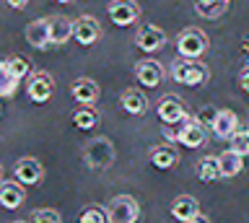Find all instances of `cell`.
<instances>
[{"instance_id":"277c9868","label":"cell","mask_w":249,"mask_h":223,"mask_svg":"<svg viewBox=\"0 0 249 223\" xmlns=\"http://www.w3.org/2000/svg\"><path fill=\"white\" fill-rule=\"evenodd\" d=\"M107 215H109V223H132L140 215V205L132 195H117L109 200Z\"/></svg>"},{"instance_id":"8fae6325","label":"cell","mask_w":249,"mask_h":223,"mask_svg":"<svg viewBox=\"0 0 249 223\" xmlns=\"http://www.w3.org/2000/svg\"><path fill=\"white\" fill-rule=\"evenodd\" d=\"M210 130H213V135L218 140H229V137L239 130V117L231 109H218L215 120L210 122Z\"/></svg>"},{"instance_id":"ac0fdd59","label":"cell","mask_w":249,"mask_h":223,"mask_svg":"<svg viewBox=\"0 0 249 223\" xmlns=\"http://www.w3.org/2000/svg\"><path fill=\"white\" fill-rule=\"evenodd\" d=\"M177 161H179V153L174 145H156V148L151 151V164L156 169H161V172H169V169H174L177 166Z\"/></svg>"},{"instance_id":"44dd1931","label":"cell","mask_w":249,"mask_h":223,"mask_svg":"<svg viewBox=\"0 0 249 223\" xmlns=\"http://www.w3.org/2000/svg\"><path fill=\"white\" fill-rule=\"evenodd\" d=\"M231 0H195V11L205 18H221L229 11Z\"/></svg>"},{"instance_id":"7402d4cb","label":"cell","mask_w":249,"mask_h":223,"mask_svg":"<svg viewBox=\"0 0 249 223\" xmlns=\"http://www.w3.org/2000/svg\"><path fill=\"white\" fill-rule=\"evenodd\" d=\"M244 156H239L236 151H223L221 156H218V166H221V176H236L239 172H241V166H244V161H241Z\"/></svg>"},{"instance_id":"e0dca14e","label":"cell","mask_w":249,"mask_h":223,"mask_svg":"<svg viewBox=\"0 0 249 223\" xmlns=\"http://www.w3.org/2000/svg\"><path fill=\"white\" fill-rule=\"evenodd\" d=\"M120 104L127 114H143L148 109V96L140 88H124L120 94Z\"/></svg>"},{"instance_id":"484cf974","label":"cell","mask_w":249,"mask_h":223,"mask_svg":"<svg viewBox=\"0 0 249 223\" xmlns=\"http://www.w3.org/2000/svg\"><path fill=\"white\" fill-rule=\"evenodd\" d=\"M229 148L236 151L239 156H249V127L247 130H236L229 137Z\"/></svg>"},{"instance_id":"603a6c76","label":"cell","mask_w":249,"mask_h":223,"mask_svg":"<svg viewBox=\"0 0 249 223\" xmlns=\"http://www.w3.org/2000/svg\"><path fill=\"white\" fill-rule=\"evenodd\" d=\"M197 176L202 182H215L221 179V166H218V156H202L197 161Z\"/></svg>"},{"instance_id":"d4e9b609","label":"cell","mask_w":249,"mask_h":223,"mask_svg":"<svg viewBox=\"0 0 249 223\" xmlns=\"http://www.w3.org/2000/svg\"><path fill=\"white\" fill-rule=\"evenodd\" d=\"M18 78H16V75L8 70V63H3V60H0V96H13L16 91H18Z\"/></svg>"},{"instance_id":"9a60e30c","label":"cell","mask_w":249,"mask_h":223,"mask_svg":"<svg viewBox=\"0 0 249 223\" xmlns=\"http://www.w3.org/2000/svg\"><path fill=\"white\" fill-rule=\"evenodd\" d=\"M26 42L31 44L34 50H44L50 47V18H34L31 24L26 26Z\"/></svg>"},{"instance_id":"f546056e","label":"cell","mask_w":249,"mask_h":223,"mask_svg":"<svg viewBox=\"0 0 249 223\" xmlns=\"http://www.w3.org/2000/svg\"><path fill=\"white\" fill-rule=\"evenodd\" d=\"M215 112H218V109H202V112L197 114V120L202 122V125H210V122L215 120Z\"/></svg>"},{"instance_id":"f1b7e54d","label":"cell","mask_w":249,"mask_h":223,"mask_svg":"<svg viewBox=\"0 0 249 223\" xmlns=\"http://www.w3.org/2000/svg\"><path fill=\"white\" fill-rule=\"evenodd\" d=\"M29 218L39 221V223H60V213L57 210H47V207H44V210H34Z\"/></svg>"},{"instance_id":"7c38bea8","label":"cell","mask_w":249,"mask_h":223,"mask_svg":"<svg viewBox=\"0 0 249 223\" xmlns=\"http://www.w3.org/2000/svg\"><path fill=\"white\" fill-rule=\"evenodd\" d=\"M184 117H187V109H184V104L179 102V96L169 94V96L161 99V104H159V120L163 122V125H177V122H182Z\"/></svg>"},{"instance_id":"ffe728a7","label":"cell","mask_w":249,"mask_h":223,"mask_svg":"<svg viewBox=\"0 0 249 223\" xmlns=\"http://www.w3.org/2000/svg\"><path fill=\"white\" fill-rule=\"evenodd\" d=\"M70 94H73V99L78 104H93L99 96V86L91 78H78V81H73V86H70Z\"/></svg>"},{"instance_id":"8992f818","label":"cell","mask_w":249,"mask_h":223,"mask_svg":"<svg viewBox=\"0 0 249 223\" xmlns=\"http://www.w3.org/2000/svg\"><path fill=\"white\" fill-rule=\"evenodd\" d=\"M171 140H177L179 145H184V148H200L202 143H205V125H202L200 120H192L187 117L182 120V125L174 135H171Z\"/></svg>"},{"instance_id":"4fadbf2b","label":"cell","mask_w":249,"mask_h":223,"mask_svg":"<svg viewBox=\"0 0 249 223\" xmlns=\"http://www.w3.org/2000/svg\"><path fill=\"white\" fill-rule=\"evenodd\" d=\"M135 78H138L140 86L156 88L163 81V68H161V63H156V60H143V63H138V68H135Z\"/></svg>"},{"instance_id":"5b68a950","label":"cell","mask_w":249,"mask_h":223,"mask_svg":"<svg viewBox=\"0 0 249 223\" xmlns=\"http://www.w3.org/2000/svg\"><path fill=\"white\" fill-rule=\"evenodd\" d=\"M26 94L34 104H47L54 94V81L47 70H31L26 81Z\"/></svg>"},{"instance_id":"e575fe53","label":"cell","mask_w":249,"mask_h":223,"mask_svg":"<svg viewBox=\"0 0 249 223\" xmlns=\"http://www.w3.org/2000/svg\"><path fill=\"white\" fill-rule=\"evenodd\" d=\"M0 99H3V96H0Z\"/></svg>"},{"instance_id":"4dcf8cb0","label":"cell","mask_w":249,"mask_h":223,"mask_svg":"<svg viewBox=\"0 0 249 223\" xmlns=\"http://www.w3.org/2000/svg\"><path fill=\"white\" fill-rule=\"evenodd\" d=\"M239 86H241V88H244L247 94H249V65H247L244 70L239 73Z\"/></svg>"},{"instance_id":"1f68e13d","label":"cell","mask_w":249,"mask_h":223,"mask_svg":"<svg viewBox=\"0 0 249 223\" xmlns=\"http://www.w3.org/2000/svg\"><path fill=\"white\" fill-rule=\"evenodd\" d=\"M5 3L11 5V8H18L21 11V8H26V5H29V0H5Z\"/></svg>"},{"instance_id":"9c48e42d","label":"cell","mask_w":249,"mask_h":223,"mask_svg":"<svg viewBox=\"0 0 249 223\" xmlns=\"http://www.w3.org/2000/svg\"><path fill=\"white\" fill-rule=\"evenodd\" d=\"M13 174H16V179H18L23 187H34V184L42 182V176H44V169L42 164H39L36 158H18L16 161V166H13Z\"/></svg>"},{"instance_id":"5bb4252c","label":"cell","mask_w":249,"mask_h":223,"mask_svg":"<svg viewBox=\"0 0 249 223\" xmlns=\"http://www.w3.org/2000/svg\"><path fill=\"white\" fill-rule=\"evenodd\" d=\"M171 215H174L177 221L192 223V221H197V215H200V203L192 195H179V197H174V203H171Z\"/></svg>"},{"instance_id":"30bf717a","label":"cell","mask_w":249,"mask_h":223,"mask_svg":"<svg viewBox=\"0 0 249 223\" xmlns=\"http://www.w3.org/2000/svg\"><path fill=\"white\" fill-rule=\"evenodd\" d=\"M99 36H101V26H99L96 18L81 16V18H78L75 24H73V39H75L78 44H83V47H91V44H96Z\"/></svg>"},{"instance_id":"83f0119b","label":"cell","mask_w":249,"mask_h":223,"mask_svg":"<svg viewBox=\"0 0 249 223\" xmlns=\"http://www.w3.org/2000/svg\"><path fill=\"white\" fill-rule=\"evenodd\" d=\"M8 70H11L16 78H29V73H31V65H29V60L26 57H11L8 60Z\"/></svg>"},{"instance_id":"6da1fadb","label":"cell","mask_w":249,"mask_h":223,"mask_svg":"<svg viewBox=\"0 0 249 223\" xmlns=\"http://www.w3.org/2000/svg\"><path fill=\"white\" fill-rule=\"evenodd\" d=\"M171 78L182 86H200L210 78V70L200 60H190V57H182L179 55L174 63H171Z\"/></svg>"},{"instance_id":"7a4b0ae2","label":"cell","mask_w":249,"mask_h":223,"mask_svg":"<svg viewBox=\"0 0 249 223\" xmlns=\"http://www.w3.org/2000/svg\"><path fill=\"white\" fill-rule=\"evenodd\" d=\"M83 161L89 164L93 172H107L114 164V145L109 137H93L83 145Z\"/></svg>"},{"instance_id":"52a82bcc","label":"cell","mask_w":249,"mask_h":223,"mask_svg":"<svg viewBox=\"0 0 249 223\" xmlns=\"http://www.w3.org/2000/svg\"><path fill=\"white\" fill-rule=\"evenodd\" d=\"M163 44H166V34H163V29H159L156 24H145L138 29L135 34V47L140 52H145V55H151V52H159Z\"/></svg>"},{"instance_id":"cb8c5ba5","label":"cell","mask_w":249,"mask_h":223,"mask_svg":"<svg viewBox=\"0 0 249 223\" xmlns=\"http://www.w3.org/2000/svg\"><path fill=\"white\" fill-rule=\"evenodd\" d=\"M73 125H75L78 130H93V127L99 125L96 109H91L89 104H81V109L73 114Z\"/></svg>"},{"instance_id":"d6a6232c","label":"cell","mask_w":249,"mask_h":223,"mask_svg":"<svg viewBox=\"0 0 249 223\" xmlns=\"http://www.w3.org/2000/svg\"><path fill=\"white\" fill-rule=\"evenodd\" d=\"M57 3H73V0H57Z\"/></svg>"},{"instance_id":"3957f363","label":"cell","mask_w":249,"mask_h":223,"mask_svg":"<svg viewBox=\"0 0 249 223\" xmlns=\"http://www.w3.org/2000/svg\"><path fill=\"white\" fill-rule=\"evenodd\" d=\"M205 50H208V34L202 32V29L187 26V29L179 32V36H177V52L182 57L197 60V57L205 55Z\"/></svg>"},{"instance_id":"2e32d148","label":"cell","mask_w":249,"mask_h":223,"mask_svg":"<svg viewBox=\"0 0 249 223\" xmlns=\"http://www.w3.org/2000/svg\"><path fill=\"white\" fill-rule=\"evenodd\" d=\"M26 200V192H23V184L16 182H0V205L8 207V210H16V207L23 205Z\"/></svg>"},{"instance_id":"4316f807","label":"cell","mask_w":249,"mask_h":223,"mask_svg":"<svg viewBox=\"0 0 249 223\" xmlns=\"http://www.w3.org/2000/svg\"><path fill=\"white\" fill-rule=\"evenodd\" d=\"M78 221H81V223H107V221H109V215H107L104 207L91 205V207H86V210H81Z\"/></svg>"},{"instance_id":"d6986e66","label":"cell","mask_w":249,"mask_h":223,"mask_svg":"<svg viewBox=\"0 0 249 223\" xmlns=\"http://www.w3.org/2000/svg\"><path fill=\"white\" fill-rule=\"evenodd\" d=\"M70 39H73V21H68L65 16L50 18V42L54 47H62Z\"/></svg>"},{"instance_id":"ba28073f","label":"cell","mask_w":249,"mask_h":223,"mask_svg":"<svg viewBox=\"0 0 249 223\" xmlns=\"http://www.w3.org/2000/svg\"><path fill=\"white\" fill-rule=\"evenodd\" d=\"M107 13H109V18H112L114 26H130L138 21L140 8L135 5V0H112Z\"/></svg>"},{"instance_id":"836d02e7","label":"cell","mask_w":249,"mask_h":223,"mask_svg":"<svg viewBox=\"0 0 249 223\" xmlns=\"http://www.w3.org/2000/svg\"><path fill=\"white\" fill-rule=\"evenodd\" d=\"M0 174H3V169H0Z\"/></svg>"}]
</instances>
